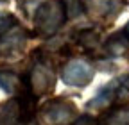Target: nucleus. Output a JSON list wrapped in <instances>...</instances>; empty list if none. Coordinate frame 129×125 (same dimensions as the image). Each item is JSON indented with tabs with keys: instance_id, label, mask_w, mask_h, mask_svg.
<instances>
[{
	"instance_id": "8",
	"label": "nucleus",
	"mask_w": 129,
	"mask_h": 125,
	"mask_svg": "<svg viewBox=\"0 0 129 125\" xmlns=\"http://www.w3.org/2000/svg\"><path fill=\"white\" fill-rule=\"evenodd\" d=\"M22 120V105L18 98L0 102V125H18Z\"/></svg>"
},
{
	"instance_id": "4",
	"label": "nucleus",
	"mask_w": 129,
	"mask_h": 125,
	"mask_svg": "<svg viewBox=\"0 0 129 125\" xmlns=\"http://www.w3.org/2000/svg\"><path fill=\"white\" fill-rule=\"evenodd\" d=\"M93 73H95L93 65L83 57H75V59L67 61L61 70V77H63L64 84L74 86V88L88 86L93 79Z\"/></svg>"
},
{
	"instance_id": "12",
	"label": "nucleus",
	"mask_w": 129,
	"mask_h": 125,
	"mask_svg": "<svg viewBox=\"0 0 129 125\" xmlns=\"http://www.w3.org/2000/svg\"><path fill=\"white\" fill-rule=\"evenodd\" d=\"M75 41L83 46V48L93 50V48H97V45H99V34H97V30H93V29H83V30L77 32Z\"/></svg>"
},
{
	"instance_id": "11",
	"label": "nucleus",
	"mask_w": 129,
	"mask_h": 125,
	"mask_svg": "<svg viewBox=\"0 0 129 125\" xmlns=\"http://www.w3.org/2000/svg\"><path fill=\"white\" fill-rule=\"evenodd\" d=\"M99 125H129V107H118L109 111Z\"/></svg>"
},
{
	"instance_id": "7",
	"label": "nucleus",
	"mask_w": 129,
	"mask_h": 125,
	"mask_svg": "<svg viewBox=\"0 0 129 125\" xmlns=\"http://www.w3.org/2000/svg\"><path fill=\"white\" fill-rule=\"evenodd\" d=\"M117 86H118L117 81L102 86L97 91V95L86 104V107L88 109H95V107L97 109H106V107H109L113 102H117Z\"/></svg>"
},
{
	"instance_id": "17",
	"label": "nucleus",
	"mask_w": 129,
	"mask_h": 125,
	"mask_svg": "<svg viewBox=\"0 0 129 125\" xmlns=\"http://www.w3.org/2000/svg\"><path fill=\"white\" fill-rule=\"evenodd\" d=\"M4 2H7V0H0V4H4Z\"/></svg>"
},
{
	"instance_id": "13",
	"label": "nucleus",
	"mask_w": 129,
	"mask_h": 125,
	"mask_svg": "<svg viewBox=\"0 0 129 125\" xmlns=\"http://www.w3.org/2000/svg\"><path fill=\"white\" fill-rule=\"evenodd\" d=\"M63 4H64L68 18H75L84 11V2H81V0H63Z\"/></svg>"
},
{
	"instance_id": "10",
	"label": "nucleus",
	"mask_w": 129,
	"mask_h": 125,
	"mask_svg": "<svg viewBox=\"0 0 129 125\" xmlns=\"http://www.w3.org/2000/svg\"><path fill=\"white\" fill-rule=\"evenodd\" d=\"M104 48H106V52L109 55H124L127 52V48H129V39L125 38L124 32L122 34H113L106 41Z\"/></svg>"
},
{
	"instance_id": "6",
	"label": "nucleus",
	"mask_w": 129,
	"mask_h": 125,
	"mask_svg": "<svg viewBox=\"0 0 129 125\" xmlns=\"http://www.w3.org/2000/svg\"><path fill=\"white\" fill-rule=\"evenodd\" d=\"M27 41V32L20 27H13L9 32L0 36V55H14L23 50V45Z\"/></svg>"
},
{
	"instance_id": "5",
	"label": "nucleus",
	"mask_w": 129,
	"mask_h": 125,
	"mask_svg": "<svg viewBox=\"0 0 129 125\" xmlns=\"http://www.w3.org/2000/svg\"><path fill=\"white\" fill-rule=\"evenodd\" d=\"M125 0H84V9H88L95 18L113 20L122 11Z\"/></svg>"
},
{
	"instance_id": "2",
	"label": "nucleus",
	"mask_w": 129,
	"mask_h": 125,
	"mask_svg": "<svg viewBox=\"0 0 129 125\" xmlns=\"http://www.w3.org/2000/svg\"><path fill=\"white\" fill-rule=\"evenodd\" d=\"M40 118L45 125H72L79 114L77 107L68 98H52L47 104H43Z\"/></svg>"
},
{
	"instance_id": "1",
	"label": "nucleus",
	"mask_w": 129,
	"mask_h": 125,
	"mask_svg": "<svg viewBox=\"0 0 129 125\" xmlns=\"http://www.w3.org/2000/svg\"><path fill=\"white\" fill-rule=\"evenodd\" d=\"M67 20L63 0H43L34 13V32L38 36H54Z\"/></svg>"
},
{
	"instance_id": "15",
	"label": "nucleus",
	"mask_w": 129,
	"mask_h": 125,
	"mask_svg": "<svg viewBox=\"0 0 129 125\" xmlns=\"http://www.w3.org/2000/svg\"><path fill=\"white\" fill-rule=\"evenodd\" d=\"M72 125H99V123H97V120H95L93 116H90V114H83V116H79Z\"/></svg>"
},
{
	"instance_id": "3",
	"label": "nucleus",
	"mask_w": 129,
	"mask_h": 125,
	"mask_svg": "<svg viewBox=\"0 0 129 125\" xmlns=\"http://www.w3.org/2000/svg\"><path fill=\"white\" fill-rule=\"evenodd\" d=\"M27 86L36 97H43L52 93L56 88V72L52 65L43 57H38V61L32 65L29 77H27Z\"/></svg>"
},
{
	"instance_id": "14",
	"label": "nucleus",
	"mask_w": 129,
	"mask_h": 125,
	"mask_svg": "<svg viewBox=\"0 0 129 125\" xmlns=\"http://www.w3.org/2000/svg\"><path fill=\"white\" fill-rule=\"evenodd\" d=\"M14 25H16V18L13 16V14L0 11V36H4L6 32H9Z\"/></svg>"
},
{
	"instance_id": "16",
	"label": "nucleus",
	"mask_w": 129,
	"mask_h": 125,
	"mask_svg": "<svg viewBox=\"0 0 129 125\" xmlns=\"http://www.w3.org/2000/svg\"><path fill=\"white\" fill-rule=\"evenodd\" d=\"M124 34H125V38L129 39V22H127V25H125V29H124Z\"/></svg>"
},
{
	"instance_id": "9",
	"label": "nucleus",
	"mask_w": 129,
	"mask_h": 125,
	"mask_svg": "<svg viewBox=\"0 0 129 125\" xmlns=\"http://www.w3.org/2000/svg\"><path fill=\"white\" fill-rule=\"evenodd\" d=\"M0 88L9 95H20L27 88V82H23L16 73L13 72H2L0 70Z\"/></svg>"
}]
</instances>
